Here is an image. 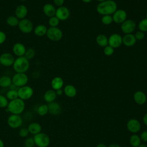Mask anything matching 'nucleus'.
Segmentation results:
<instances>
[{
  "mask_svg": "<svg viewBox=\"0 0 147 147\" xmlns=\"http://www.w3.org/2000/svg\"><path fill=\"white\" fill-rule=\"evenodd\" d=\"M117 10V4L113 0H106L96 6V11L102 15L113 14Z\"/></svg>",
  "mask_w": 147,
  "mask_h": 147,
  "instance_id": "nucleus-1",
  "label": "nucleus"
},
{
  "mask_svg": "<svg viewBox=\"0 0 147 147\" xmlns=\"http://www.w3.org/2000/svg\"><path fill=\"white\" fill-rule=\"evenodd\" d=\"M7 110L12 114L20 115L25 109V104L24 101L18 98L16 99L10 100L7 106Z\"/></svg>",
  "mask_w": 147,
  "mask_h": 147,
  "instance_id": "nucleus-2",
  "label": "nucleus"
},
{
  "mask_svg": "<svg viewBox=\"0 0 147 147\" xmlns=\"http://www.w3.org/2000/svg\"><path fill=\"white\" fill-rule=\"evenodd\" d=\"M13 69L17 73H25L29 67L28 59L25 56H21L17 58L13 63Z\"/></svg>",
  "mask_w": 147,
  "mask_h": 147,
  "instance_id": "nucleus-3",
  "label": "nucleus"
},
{
  "mask_svg": "<svg viewBox=\"0 0 147 147\" xmlns=\"http://www.w3.org/2000/svg\"><path fill=\"white\" fill-rule=\"evenodd\" d=\"M33 140L35 145L38 147H48L50 144L49 136L44 133H40L34 135Z\"/></svg>",
  "mask_w": 147,
  "mask_h": 147,
  "instance_id": "nucleus-4",
  "label": "nucleus"
},
{
  "mask_svg": "<svg viewBox=\"0 0 147 147\" xmlns=\"http://www.w3.org/2000/svg\"><path fill=\"white\" fill-rule=\"evenodd\" d=\"M46 34L51 40L54 41L60 40L63 37L62 31L57 27H50L47 29Z\"/></svg>",
  "mask_w": 147,
  "mask_h": 147,
  "instance_id": "nucleus-5",
  "label": "nucleus"
},
{
  "mask_svg": "<svg viewBox=\"0 0 147 147\" xmlns=\"http://www.w3.org/2000/svg\"><path fill=\"white\" fill-rule=\"evenodd\" d=\"M12 83L18 87L24 86L28 82V76L25 73H17L12 78Z\"/></svg>",
  "mask_w": 147,
  "mask_h": 147,
  "instance_id": "nucleus-6",
  "label": "nucleus"
},
{
  "mask_svg": "<svg viewBox=\"0 0 147 147\" xmlns=\"http://www.w3.org/2000/svg\"><path fill=\"white\" fill-rule=\"evenodd\" d=\"M17 91L18 98L23 100L29 99L33 94V90L32 88L28 86H24L20 87Z\"/></svg>",
  "mask_w": 147,
  "mask_h": 147,
  "instance_id": "nucleus-7",
  "label": "nucleus"
},
{
  "mask_svg": "<svg viewBox=\"0 0 147 147\" xmlns=\"http://www.w3.org/2000/svg\"><path fill=\"white\" fill-rule=\"evenodd\" d=\"M22 117L17 114H11L7 118V124L13 129H17L20 127L22 124Z\"/></svg>",
  "mask_w": 147,
  "mask_h": 147,
  "instance_id": "nucleus-8",
  "label": "nucleus"
},
{
  "mask_svg": "<svg viewBox=\"0 0 147 147\" xmlns=\"http://www.w3.org/2000/svg\"><path fill=\"white\" fill-rule=\"evenodd\" d=\"M136 28V22L132 20H126L121 24V30L125 34L131 33Z\"/></svg>",
  "mask_w": 147,
  "mask_h": 147,
  "instance_id": "nucleus-9",
  "label": "nucleus"
},
{
  "mask_svg": "<svg viewBox=\"0 0 147 147\" xmlns=\"http://www.w3.org/2000/svg\"><path fill=\"white\" fill-rule=\"evenodd\" d=\"M18 28L24 33H29L33 30V23L28 19H22L19 21Z\"/></svg>",
  "mask_w": 147,
  "mask_h": 147,
  "instance_id": "nucleus-10",
  "label": "nucleus"
},
{
  "mask_svg": "<svg viewBox=\"0 0 147 147\" xmlns=\"http://www.w3.org/2000/svg\"><path fill=\"white\" fill-rule=\"evenodd\" d=\"M122 44V37L118 33L112 34L108 38V45L114 49L119 47Z\"/></svg>",
  "mask_w": 147,
  "mask_h": 147,
  "instance_id": "nucleus-11",
  "label": "nucleus"
},
{
  "mask_svg": "<svg viewBox=\"0 0 147 147\" xmlns=\"http://www.w3.org/2000/svg\"><path fill=\"white\" fill-rule=\"evenodd\" d=\"M141 123L138 120L132 118L129 119L126 124V127L127 130L132 133H137L141 129Z\"/></svg>",
  "mask_w": 147,
  "mask_h": 147,
  "instance_id": "nucleus-12",
  "label": "nucleus"
},
{
  "mask_svg": "<svg viewBox=\"0 0 147 147\" xmlns=\"http://www.w3.org/2000/svg\"><path fill=\"white\" fill-rule=\"evenodd\" d=\"M69 16L70 11L69 9L65 6H60L56 10L55 16L59 20L65 21L69 18Z\"/></svg>",
  "mask_w": 147,
  "mask_h": 147,
  "instance_id": "nucleus-13",
  "label": "nucleus"
},
{
  "mask_svg": "<svg viewBox=\"0 0 147 147\" xmlns=\"http://www.w3.org/2000/svg\"><path fill=\"white\" fill-rule=\"evenodd\" d=\"M113 20L117 24H122L126 20L127 13L123 9H117L113 14Z\"/></svg>",
  "mask_w": 147,
  "mask_h": 147,
  "instance_id": "nucleus-14",
  "label": "nucleus"
},
{
  "mask_svg": "<svg viewBox=\"0 0 147 147\" xmlns=\"http://www.w3.org/2000/svg\"><path fill=\"white\" fill-rule=\"evenodd\" d=\"M14 62V56L9 53H4L0 56V63L2 65L8 67L13 64Z\"/></svg>",
  "mask_w": 147,
  "mask_h": 147,
  "instance_id": "nucleus-15",
  "label": "nucleus"
},
{
  "mask_svg": "<svg viewBox=\"0 0 147 147\" xmlns=\"http://www.w3.org/2000/svg\"><path fill=\"white\" fill-rule=\"evenodd\" d=\"M48 113L53 115H59L61 113V107L60 105L56 102L49 103L48 105Z\"/></svg>",
  "mask_w": 147,
  "mask_h": 147,
  "instance_id": "nucleus-16",
  "label": "nucleus"
},
{
  "mask_svg": "<svg viewBox=\"0 0 147 147\" xmlns=\"http://www.w3.org/2000/svg\"><path fill=\"white\" fill-rule=\"evenodd\" d=\"M133 99L137 104L142 105L146 102L147 98L146 94L144 92L141 91H137L134 92L133 95Z\"/></svg>",
  "mask_w": 147,
  "mask_h": 147,
  "instance_id": "nucleus-17",
  "label": "nucleus"
},
{
  "mask_svg": "<svg viewBox=\"0 0 147 147\" xmlns=\"http://www.w3.org/2000/svg\"><path fill=\"white\" fill-rule=\"evenodd\" d=\"M136 38L134 34H126L122 37V43L126 47H132L136 42Z\"/></svg>",
  "mask_w": 147,
  "mask_h": 147,
  "instance_id": "nucleus-18",
  "label": "nucleus"
},
{
  "mask_svg": "<svg viewBox=\"0 0 147 147\" xmlns=\"http://www.w3.org/2000/svg\"><path fill=\"white\" fill-rule=\"evenodd\" d=\"M13 51L16 56L18 57H21V56H23V55H25L26 49L25 46L22 44L16 43L14 45L13 47Z\"/></svg>",
  "mask_w": 147,
  "mask_h": 147,
  "instance_id": "nucleus-19",
  "label": "nucleus"
},
{
  "mask_svg": "<svg viewBox=\"0 0 147 147\" xmlns=\"http://www.w3.org/2000/svg\"><path fill=\"white\" fill-rule=\"evenodd\" d=\"M16 16L19 19H24L28 14V9L25 5H21L18 6L16 9Z\"/></svg>",
  "mask_w": 147,
  "mask_h": 147,
  "instance_id": "nucleus-20",
  "label": "nucleus"
},
{
  "mask_svg": "<svg viewBox=\"0 0 147 147\" xmlns=\"http://www.w3.org/2000/svg\"><path fill=\"white\" fill-rule=\"evenodd\" d=\"M28 129L30 133L36 135L38 133H41L42 130V127L41 125L37 122H33L29 125L28 127Z\"/></svg>",
  "mask_w": 147,
  "mask_h": 147,
  "instance_id": "nucleus-21",
  "label": "nucleus"
},
{
  "mask_svg": "<svg viewBox=\"0 0 147 147\" xmlns=\"http://www.w3.org/2000/svg\"><path fill=\"white\" fill-rule=\"evenodd\" d=\"M56 10L54 6L50 3L45 4L43 7V11L44 14L50 18L55 16Z\"/></svg>",
  "mask_w": 147,
  "mask_h": 147,
  "instance_id": "nucleus-22",
  "label": "nucleus"
},
{
  "mask_svg": "<svg viewBox=\"0 0 147 147\" xmlns=\"http://www.w3.org/2000/svg\"><path fill=\"white\" fill-rule=\"evenodd\" d=\"M63 92L65 95L69 98H74L77 94V90L76 88L71 84H68L65 86Z\"/></svg>",
  "mask_w": 147,
  "mask_h": 147,
  "instance_id": "nucleus-23",
  "label": "nucleus"
},
{
  "mask_svg": "<svg viewBox=\"0 0 147 147\" xmlns=\"http://www.w3.org/2000/svg\"><path fill=\"white\" fill-rule=\"evenodd\" d=\"M56 96H57V95L55 90H49L45 92L44 95V99L45 102L49 103L54 102L56 98Z\"/></svg>",
  "mask_w": 147,
  "mask_h": 147,
  "instance_id": "nucleus-24",
  "label": "nucleus"
},
{
  "mask_svg": "<svg viewBox=\"0 0 147 147\" xmlns=\"http://www.w3.org/2000/svg\"><path fill=\"white\" fill-rule=\"evenodd\" d=\"M64 82L61 78L57 76L54 78L51 82V86L53 90H57L61 89L63 86Z\"/></svg>",
  "mask_w": 147,
  "mask_h": 147,
  "instance_id": "nucleus-25",
  "label": "nucleus"
},
{
  "mask_svg": "<svg viewBox=\"0 0 147 147\" xmlns=\"http://www.w3.org/2000/svg\"><path fill=\"white\" fill-rule=\"evenodd\" d=\"M96 42L99 46L105 47L108 45V38L105 34H100L96 36Z\"/></svg>",
  "mask_w": 147,
  "mask_h": 147,
  "instance_id": "nucleus-26",
  "label": "nucleus"
},
{
  "mask_svg": "<svg viewBox=\"0 0 147 147\" xmlns=\"http://www.w3.org/2000/svg\"><path fill=\"white\" fill-rule=\"evenodd\" d=\"M129 142L132 147H138L141 144L140 137L136 134H132L130 137Z\"/></svg>",
  "mask_w": 147,
  "mask_h": 147,
  "instance_id": "nucleus-27",
  "label": "nucleus"
},
{
  "mask_svg": "<svg viewBox=\"0 0 147 147\" xmlns=\"http://www.w3.org/2000/svg\"><path fill=\"white\" fill-rule=\"evenodd\" d=\"M12 84L11 79L7 76H3L0 78V86L2 87H10Z\"/></svg>",
  "mask_w": 147,
  "mask_h": 147,
  "instance_id": "nucleus-28",
  "label": "nucleus"
},
{
  "mask_svg": "<svg viewBox=\"0 0 147 147\" xmlns=\"http://www.w3.org/2000/svg\"><path fill=\"white\" fill-rule=\"evenodd\" d=\"M47 28L44 25H39L36 27L34 29V33L36 36H42L47 33Z\"/></svg>",
  "mask_w": 147,
  "mask_h": 147,
  "instance_id": "nucleus-29",
  "label": "nucleus"
},
{
  "mask_svg": "<svg viewBox=\"0 0 147 147\" xmlns=\"http://www.w3.org/2000/svg\"><path fill=\"white\" fill-rule=\"evenodd\" d=\"M6 22L10 26H16L18 25L19 20L17 17L13 16H10L7 17Z\"/></svg>",
  "mask_w": 147,
  "mask_h": 147,
  "instance_id": "nucleus-30",
  "label": "nucleus"
},
{
  "mask_svg": "<svg viewBox=\"0 0 147 147\" xmlns=\"http://www.w3.org/2000/svg\"><path fill=\"white\" fill-rule=\"evenodd\" d=\"M37 114L40 116H45L48 113V107L47 105H40L37 110Z\"/></svg>",
  "mask_w": 147,
  "mask_h": 147,
  "instance_id": "nucleus-31",
  "label": "nucleus"
},
{
  "mask_svg": "<svg viewBox=\"0 0 147 147\" xmlns=\"http://www.w3.org/2000/svg\"><path fill=\"white\" fill-rule=\"evenodd\" d=\"M6 98L7 99H9L10 100L16 99L18 98V91L17 90H9L6 93Z\"/></svg>",
  "mask_w": 147,
  "mask_h": 147,
  "instance_id": "nucleus-32",
  "label": "nucleus"
},
{
  "mask_svg": "<svg viewBox=\"0 0 147 147\" xmlns=\"http://www.w3.org/2000/svg\"><path fill=\"white\" fill-rule=\"evenodd\" d=\"M138 29L140 30L146 32H147V18L142 19L138 24Z\"/></svg>",
  "mask_w": 147,
  "mask_h": 147,
  "instance_id": "nucleus-33",
  "label": "nucleus"
},
{
  "mask_svg": "<svg viewBox=\"0 0 147 147\" xmlns=\"http://www.w3.org/2000/svg\"><path fill=\"white\" fill-rule=\"evenodd\" d=\"M101 21L104 25H110L113 21V17L111 15H104L102 16L101 18Z\"/></svg>",
  "mask_w": 147,
  "mask_h": 147,
  "instance_id": "nucleus-34",
  "label": "nucleus"
},
{
  "mask_svg": "<svg viewBox=\"0 0 147 147\" xmlns=\"http://www.w3.org/2000/svg\"><path fill=\"white\" fill-rule=\"evenodd\" d=\"M9 104L8 99L6 96L2 95H0V107L5 108L7 107Z\"/></svg>",
  "mask_w": 147,
  "mask_h": 147,
  "instance_id": "nucleus-35",
  "label": "nucleus"
},
{
  "mask_svg": "<svg viewBox=\"0 0 147 147\" xmlns=\"http://www.w3.org/2000/svg\"><path fill=\"white\" fill-rule=\"evenodd\" d=\"M59 21L60 20L56 16H53L50 18L48 22L51 27H57L59 24Z\"/></svg>",
  "mask_w": 147,
  "mask_h": 147,
  "instance_id": "nucleus-36",
  "label": "nucleus"
},
{
  "mask_svg": "<svg viewBox=\"0 0 147 147\" xmlns=\"http://www.w3.org/2000/svg\"><path fill=\"white\" fill-rule=\"evenodd\" d=\"M114 52V49L113 47H111V46H110L109 45L104 47L103 52H104L105 55L106 56H110L112 55L113 54Z\"/></svg>",
  "mask_w": 147,
  "mask_h": 147,
  "instance_id": "nucleus-37",
  "label": "nucleus"
},
{
  "mask_svg": "<svg viewBox=\"0 0 147 147\" xmlns=\"http://www.w3.org/2000/svg\"><path fill=\"white\" fill-rule=\"evenodd\" d=\"M35 143L33 140V138L29 137L27 138L24 141V146L25 147H34Z\"/></svg>",
  "mask_w": 147,
  "mask_h": 147,
  "instance_id": "nucleus-38",
  "label": "nucleus"
},
{
  "mask_svg": "<svg viewBox=\"0 0 147 147\" xmlns=\"http://www.w3.org/2000/svg\"><path fill=\"white\" fill-rule=\"evenodd\" d=\"M35 55L34 50L32 48H29L27 50H26L25 53V57L27 59H30L34 57Z\"/></svg>",
  "mask_w": 147,
  "mask_h": 147,
  "instance_id": "nucleus-39",
  "label": "nucleus"
},
{
  "mask_svg": "<svg viewBox=\"0 0 147 147\" xmlns=\"http://www.w3.org/2000/svg\"><path fill=\"white\" fill-rule=\"evenodd\" d=\"M29 133V132L28 131V128H25V127L21 129L19 131L20 136L21 137H23V138L26 137L28 136Z\"/></svg>",
  "mask_w": 147,
  "mask_h": 147,
  "instance_id": "nucleus-40",
  "label": "nucleus"
},
{
  "mask_svg": "<svg viewBox=\"0 0 147 147\" xmlns=\"http://www.w3.org/2000/svg\"><path fill=\"white\" fill-rule=\"evenodd\" d=\"M134 36L137 40H142L145 37V34H144V32L141 30H138L136 33V34H134Z\"/></svg>",
  "mask_w": 147,
  "mask_h": 147,
  "instance_id": "nucleus-41",
  "label": "nucleus"
},
{
  "mask_svg": "<svg viewBox=\"0 0 147 147\" xmlns=\"http://www.w3.org/2000/svg\"><path fill=\"white\" fill-rule=\"evenodd\" d=\"M140 138L142 141L147 142V130H144L141 133Z\"/></svg>",
  "mask_w": 147,
  "mask_h": 147,
  "instance_id": "nucleus-42",
  "label": "nucleus"
},
{
  "mask_svg": "<svg viewBox=\"0 0 147 147\" xmlns=\"http://www.w3.org/2000/svg\"><path fill=\"white\" fill-rule=\"evenodd\" d=\"M6 40V34L4 32L0 31V44H2L5 42Z\"/></svg>",
  "mask_w": 147,
  "mask_h": 147,
  "instance_id": "nucleus-43",
  "label": "nucleus"
},
{
  "mask_svg": "<svg viewBox=\"0 0 147 147\" xmlns=\"http://www.w3.org/2000/svg\"><path fill=\"white\" fill-rule=\"evenodd\" d=\"M54 3L57 6H62L64 2V0H53Z\"/></svg>",
  "mask_w": 147,
  "mask_h": 147,
  "instance_id": "nucleus-44",
  "label": "nucleus"
},
{
  "mask_svg": "<svg viewBox=\"0 0 147 147\" xmlns=\"http://www.w3.org/2000/svg\"><path fill=\"white\" fill-rule=\"evenodd\" d=\"M142 121H143V123L146 126H147V113H146L144 115L143 118H142Z\"/></svg>",
  "mask_w": 147,
  "mask_h": 147,
  "instance_id": "nucleus-45",
  "label": "nucleus"
},
{
  "mask_svg": "<svg viewBox=\"0 0 147 147\" xmlns=\"http://www.w3.org/2000/svg\"><path fill=\"white\" fill-rule=\"evenodd\" d=\"M10 90H17L18 91V90L19 89L20 87L16 86V85H14V84H11L10 86Z\"/></svg>",
  "mask_w": 147,
  "mask_h": 147,
  "instance_id": "nucleus-46",
  "label": "nucleus"
},
{
  "mask_svg": "<svg viewBox=\"0 0 147 147\" xmlns=\"http://www.w3.org/2000/svg\"><path fill=\"white\" fill-rule=\"evenodd\" d=\"M63 91L61 90V88L56 90V95H58V96L61 95L63 94Z\"/></svg>",
  "mask_w": 147,
  "mask_h": 147,
  "instance_id": "nucleus-47",
  "label": "nucleus"
},
{
  "mask_svg": "<svg viewBox=\"0 0 147 147\" xmlns=\"http://www.w3.org/2000/svg\"><path fill=\"white\" fill-rule=\"evenodd\" d=\"M108 147H121V145L117 144H112L111 145H110Z\"/></svg>",
  "mask_w": 147,
  "mask_h": 147,
  "instance_id": "nucleus-48",
  "label": "nucleus"
},
{
  "mask_svg": "<svg viewBox=\"0 0 147 147\" xmlns=\"http://www.w3.org/2000/svg\"><path fill=\"white\" fill-rule=\"evenodd\" d=\"M96 147H107V146L105 144H104L103 143H100V144H98L96 145Z\"/></svg>",
  "mask_w": 147,
  "mask_h": 147,
  "instance_id": "nucleus-49",
  "label": "nucleus"
},
{
  "mask_svg": "<svg viewBox=\"0 0 147 147\" xmlns=\"http://www.w3.org/2000/svg\"><path fill=\"white\" fill-rule=\"evenodd\" d=\"M0 147H4V142L0 139Z\"/></svg>",
  "mask_w": 147,
  "mask_h": 147,
  "instance_id": "nucleus-50",
  "label": "nucleus"
},
{
  "mask_svg": "<svg viewBox=\"0 0 147 147\" xmlns=\"http://www.w3.org/2000/svg\"><path fill=\"white\" fill-rule=\"evenodd\" d=\"M138 147H147V145L145 144H141Z\"/></svg>",
  "mask_w": 147,
  "mask_h": 147,
  "instance_id": "nucleus-51",
  "label": "nucleus"
},
{
  "mask_svg": "<svg viewBox=\"0 0 147 147\" xmlns=\"http://www.w3.org/2000/svg\"><path fill=\"white\" fill-rule=\"evenodd\" d=\"M83 2H84V3H90V2H91L92 0H82Z\"/></svg>",
  "mask_w": 147,
  "mask_h": 147,
  "instance_id": "nucleus-52",
  "label": "nucleus"
},
{
  "mask_svg": "<svg viewBox=\"0 0 147 147\" xmlns=\"http://www.w3.org/2000/svg\"><path fill=\"white\" fill-rule=\"evenodd\" d=\"M96 1H99L100 2H103V1H105L106 0H96Z\"/></svg>",
  "mask_w": 147,
  "mask_h": 147,
  "instance_id": "nucleus-53",
  "label": "nucleus"
},
{
  "mask_svg": "<svg viewBox=\"0 0 147 147\" xmlns=\"http://www.w3.org/2000/svg\"><path fill=\"white\" fill-rule=\"evenodd\" d=\"M21 1H26V0H21Z\"/></svg>",
  "mask_w": 147,
  "mask_h": 147,
  "instance_id": "nucleus-54",
  "label": "nucleus"
},
{
  "mask_svg": "<svg viewBox=\"0 0 147 147\" xmlns=\"http://www.w3.org/2000/svg\"><path fill=\"white\" fill-rule=\"evenodd\" d=\"M69 1H72V0H69Z\"/></svg>",
  "mask_w": 147,
  "mask_h": 147,
  "instance_id": "nucleus-55",
  "label": "nucleus"
}]
</instances>
